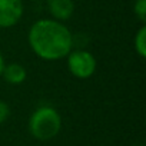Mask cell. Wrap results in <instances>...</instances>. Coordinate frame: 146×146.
<instances>
[{"instance_id":"cell-6","label":"cell","mask_w":146,"mask_h":146,"mask_svg":"<svg viewBox=\"0 0 146 146\" xmlns=\"http://www.w3.org/2000/svg\"><path fill=\"white\" fill-rule=\"evenodd\" d=\"M2 78L9 85H22L27 78V70L20 63H9L5 64V69L2 72Z\"/></svg>"},{"instance_id":"cell-4","label":"cell","mask_w":146,"mask_h":146,"mask_svg":"<svg viewBox=\"0 0 146 146\" xmlns=\"http://www.w3.org/2000/svg\"><path fill=\"white\" fill-rule=\"evenodd\" d=\"M23 0H0V29L16 26L23 17Z\"/></svg>"},{"instance_id":"cell-7","label":"cell","mask_w":146,"mask_h":146,"mask_svg":"<svg viewBox=\"0 0 146 146\" xmlns=\"http://www.w3.org/2000/svg\"><path fill=\"white\" fill-rule=\"evenodd\" d=\"M133 46H135V52L137 53V56L145 59L146 56V27L145 26H142L136 32L135 39H133Z\"/></svg>"},{"instance_id":"cell-9","label":"cell","mask_w":146,"mask_h":146,"mask_svg":"<svg viewBox=\"0 0 146 146\" xmlns=\"http://www.w3.org/2000/svg\"><path fill=\"white\" fill-rule=\"evenodd\" d=\"M9 116H10V108H9V105L5 100L0 99V125L5 123L9 119Z\"/></svg>"},{"instance_id":"cell-10","label":"cell","mask_w":146,"mask_h":146,"mask_svg":"<svg viewBox=\"0 0 146 146\" xmlns=\"http://www.w3.org/2000/svg\"><path fill=\"white\" fill-rule=\"evenodd\" d=\"M5 64H6L5 57H3L2 53H0V76H2V72H3V69H5Z\"/></svg>"},{"instance_id":"cell-5","label":"cell","mask_w":146,"mask_h":146,"mask_svg":"<svg viewBox=\"0 0 146 146\" xmlns=\"http://www.w3.org/2000/svg\"><path fill=\"white\" fill-rule=\"evenodd\" d=\"M47 10L52 19L63 23L75 13V3L73 0H47Z\"/></svg>"},{"instance_id":"cell-3","label":"cell","mask_w":146,"mask_h":146,"mask_svg":"<svg viewBox=\"0 0 146 146\" xmlns=\"http://www.w3.org/2000/svg\"><path fill=\"white\" fill-rule=\"evenodd\" d=\"M66 63L69 72L78 79L92 78L98 67L96 57L89 50H83V49L70 50V53L66 56Z\"/></svg>"},{"instance_id":"cell-2","label":"cell","mask_w":146,"mask_h":146,"mask_svg":"<svg viewBox=\"0 0 146 146\" xmlns=\"http://www.w3.org/2000/svg\"><path fill=\"white\" fill-rule=\"evenodd\" d=\"M29 132L37 140H50L62 129V116L53 106H39L29 117Z\"/></svg>"},{"instance_id":"cell-8","label":"cell","mask_w":146,"mask_h":146,"mask_svg":"<svg viewBox=\"0 0 146 146\" xmlns=\"http://www.w3.org/2000/svg\"><path fill=\"white\" fill-rule=\"evenodd\" d=\"M133 12L140 22H146V0H135Z\"/></svg>"},{"instance_id":"cell-1","label":"cell","mask_w":146,"mask_h":146,"mask_svg":"<svg viewBox=\"0 0 146 146\" xmlns=\"http://www.w3.org/2000/svg\"><path fill=\"white\" fill-rule=\"evenodd\" d=\"M27 42L33 53L46 62L64 59L73 47L72 32L54 19L36 20L29 29Z\"/></svg>"}]
</instances>
